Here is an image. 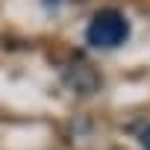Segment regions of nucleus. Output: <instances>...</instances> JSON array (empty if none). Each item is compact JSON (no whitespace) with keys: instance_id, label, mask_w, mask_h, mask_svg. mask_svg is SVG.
Instances as JSON below:
<instances>
[{"instance_id":"obj_1","label":"nucleus","mask_w":150,"mask_h":150,"mask_svg":"<svg viewBox=\"0 0 150 150\" xmlns=\"http://www.w3.org/2000/svg\"><path fill=\"white\" fill-rule=\"evenodd\" d=\"M129 38V21L121 9H97L86 27V41L94 50L121 47Z\"/></svg>"},{"instance_id":"obj_2","label":"nucleus","mask_w":150,"mask_h":150,"mask_svg":"<svg viewBox=\"0 0 150 150\" xmlns=\"http://www.w3.org/2000/svg\"><path fill=\"white\" fill-rule=\"evenodd\" d=\"M138 141H141V147H144V150H150V124L138 132Z\"/></svg>"}]
</instances>
